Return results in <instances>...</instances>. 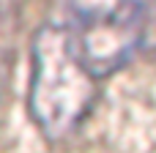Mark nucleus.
<instances>
[{"instance_id": "obj_1", "label": "nucleus", "mask_w": 156, "mask_h": 153, "mask_svg": "<svg viewBox=\"0 0 156 153\" xmlns=\"http://www.w3.org/2000/svg\"><path fill=\"white\" fill-rule=\"evenodd\" d=\"M99 82L82 63L66 22H47L33 33L27 112L47 140H66L88 120L101 99Z\"/></svg>"}, {"instance_id": "obj_2", "label": "nucleus", "mask_w": 156, "mask_h": 153, "mask_svg": "<svg viewBox=\"0 0 156 153\" xmlns=\"http://www.w3.org/2000/svg\"><path fill=\"white\" fill-rule=\"evenodd\" d=\"M71 41L96 79L156 49V0H69Z\"/></svg>"}]
</instances>
